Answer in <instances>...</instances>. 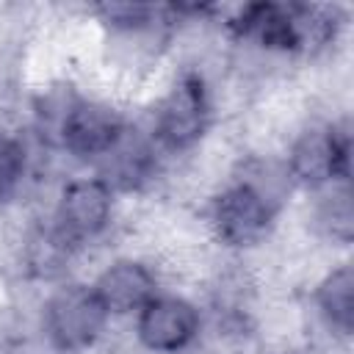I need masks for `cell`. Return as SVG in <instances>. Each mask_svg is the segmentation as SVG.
<instances>
[{
    "instance_id": "cell-9",
    "label": "cell",
    "mask_w": 354,
    "mask_h": 354,
    "mask_svg": "<svg viewBox=\"0 0 354 354\" xmlns=\"http://www.w3.org/2000/svg\"><path fill=\"white\" fill-rule=\"evenodd\" d=\"M102 163V171H100V180L113 191V188H136L138 183H144L155 166V155H152V147L124 130L122 138L100 158Z\"/></svg>"
},
{
    "instance_id": "cell-2",
    "label": "cell",
    "mask_w": 354,
    "mask_h": 354,
    "mask_svg": "<svg viewBox=\"0 0 354 354\" xmlns=\"http://www.w3.org/2000/svg\"><path fill=\"white\" fill-rule=\"evenodd\" d=\"M288 174L307 188L343 180L348 174V136L337 127H310L288 155Z\"/></svg>"
},
{
    "instance_id": "cell-1",
    "label": "cell",
    "mask_w": 354,
    "mask_h": 354,
    "mask_svg": "<svg viewBox=\"0 0 354 354\" xmlns=\"http://www.w3.org/2000/svg\"><path fill=\"white\" fill-rule=\"evenodd\" d=\"M108 310L102 307L94 288L66 285L55 290L44 307V326L58 348H83L105 326Z\"/></svg>"
},
{
    "instance_id": "cell-10",
    "label": "cell",
    "mask_w": 354,
    "mask_h": 354,
    "mask_svg": "<svg viewBox=\"0 0 354 354\" xmlns=\"http://www.w3.org/2000/svg\"><path fill=\"white\" fill-rule=\"evenodd\" d=\"M318 310L326 318L329 326L337 332L348 335L351 332V318H354V271L351 266H340L332 274L324 277L315 293Z\"/></svg>"
},
{
    "instance_id": "cell-3",
    "label": "cell",
    "mask_w": 354,
    "mask_h": 354,
    "mask_svg": "<svg viewBox=\"0 0 354 354\" xmlns=\"http://www.w3.org/2000/svg\"><path fill=\"white\" fill-rule=\"evenodd\" d=\"M207 119H210L207 91L196 75H185L180 83H174L169 97L160 102L155 133L163 147L185 149L202 138Z\"/></svg>"
},
{
    "instance_id": "cell-12",
    "label": "cell",
    "mask_w": 354,
    "mask_h": 354,
    "mask_svg": "<svg viewBox=\"0 0 354 354\" xmlns=\"http://www.w3.org/2000/svg\"><path fill=\"white\" fill-rule=\"evenodd\" d=\"M25 174V147L14 136H0V202L8 199Z\"/></svg>"
},
{
    "instance_id": "cell-6",
    "label": "cell",
    "mask_w": 354,
    "mask_h": 354,
    "mask_svg": "<svg viewBox=\"0 0 354 354\" xmlns=\"http://www.w3.org/2000/svg\"><path fill=\"white\" fill-rule=\"evenodd\" d=\"M111 196L113 191L100 180H75L64 188L61 202H58V235L72 243V241H88L97 232L105 230L111 218Z\"/></svg>"
},
{
    "instance_id": "cell-8",
    "label": "cell",
    "mask_w": 354,
    "mask_h": 354,
    "mask_svg": "<svg viewBox=\"0 0 354 354\" xmlns=\"http://www.w3.org/2000/svg\"><path fill=\"white\" fill-rule=\"evenodd\" d=\"M94 293L100 296L108 315L138 313L149 299H155V277L136 260H119L100 274Z\"/></svg>"
},
{
    "instance_id": "cell-4",
    "label": "cell",
    "mask_w": 354,
    "mask_h": 354,
    "mask_svg": "<svg viewBox=\"0 0 354 354\" xmlns=\"http://www.w3.org/2000/svg\"><path fill=\"white\" fill-rule=\"evenodd\" d=\"M271 216H274V202L246 180L235 183L213 202V224L221 241L232 246L257 243L268 232Z\"/></svg>"
},
{
    "instance_id": "cell-5",
    "label": "cell",
    "mask_w": 354,
    "mask_h": 354,
    "mask_svg": "<svg viewBox=\"0 0 354 354\" xmlns=\"http://www.w3.org/2000/svg\"><path fill=\"white\" fill-rule=\"evenodd\" d=\"M138 337L147 348L174 354L183 351L199 332V315L194 304L177 296H155L138 310Z\"/></svg>"
},
{
    "instance_id": "cell-13",
    "label": "cell",
    "mask_w": 354,
    "mask_h": 354,
    "mask_svg": "<svg viewBox=\"0 0 354 354\" xmlns=\"http://www.w3.org/2000/svg\"><path fill=\"white\" fill-rule=\"evenodd\" d=\"M102 14H105L108 25H113V28L138 30V28L149 25L155 8H149V6H105Z\"/></svg>"
},
{
    "instance_id": "cell-11",
    "label": "cell",
    "mask_w": 354,
    "mask_h": 354,
    "mask_svg": "<svg viewBox=\"0 0 354 354\" xmlns=\"http://www.w3.org/2000/svg\"><path fill=\"white\" fill-rule=\"evenodd\" d=\"M351 218H354V213H351L348 188L346 185L335 188V183H332V191L318 205V224H321V230L329 238H335V241H348L351 238V224H354Z\"/></svg>"
},
{
    "instance_id": "cell-7",
    "label": "cell",
    "mask_w": 354,
    "mask_h": 354,
    "mask_svg": "<svg viewBox=\"0 0 354 354\" xmlns=\"http://www.w3.org/2000/svg\"><path fill=\"white\" fill-rule=\"evenodd\" d=\"M127 127L122 124V119L97 102H83L75 100L61 130H58V141L61 147H66L72 155L77 158H102L124 133Z\"/></svg>"
}]
</instances>
